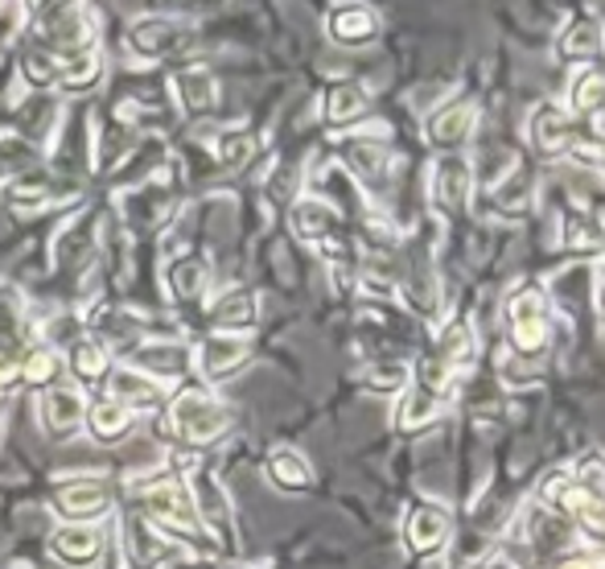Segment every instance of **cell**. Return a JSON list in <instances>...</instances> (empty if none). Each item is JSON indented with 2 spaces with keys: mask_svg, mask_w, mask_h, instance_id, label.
<instances>
[{
  "mask_svg": "<svg viewBox=\"0 0 605 569\" xmlns=\"http://www.w3.org/2000/svg\"><path fill=\"white\" fill-rule=\"evenodd\" d=\"M0 430H4V409H0Z\"/></svg>",
  "mask_w": 605,
  "mask_h": 569,
  "instance_id": "48",
  "label": "cell"
},
{
  "mask_svg": "<svg viewBox=\"0 0 605 569\" xmlns=\"http://www.w3.org/2000/svg\"><path fill=\"white\" fill-rule=\"evenodd\" d=\"M252 351L255 346L248 334H206L194 346V372L206 384H222V379H231L252 363Z\"/></svg>",
  "mask_w": 605,
  "mask_h": 569,
  "instance_id": "13",
  "label": "cell"
},
{
  "mask_svg": "<svg viewBox=\"0 0 605 569\" xmlns=\"http://www.w3.org/2000/svg\"><path fill=\"white\" fill-rule=\"evenodd\" d=\"M363 388L375 397H400L412 388V363L408 360H375L363 372Z\"/></svg>",
  "mask_w": 605,
  "mask_h": 569,
  "instance_id": "37",
  "label": "cell"
},
{
  "mask_svg": "<svg viewBox=\"0 0 605 569\" xmlns=\"http://www.w3.org/2000/svg\"><path fill=\"white\" fill-rule=\"evenodd\" d=\"M107 397L124 405L128 413H161L169 405V388H161L157 379H149L145 372H136L133 363H116L112 372H107Z\"/></svg>",
  "mask_w": 605,
  "mask_h": 569,
  "instance_id": "17",
  "label": "cell"
},
{
  "mask_svg": "<svg viewBox=\"0 0 605 569\" xmlns=\"http://www.w3.org/2000/svg\"><path fill=\"white\" fill-rule=\"evenodd\" d=\"M67 376V360H62V351L54 343H30L21 351V384H30L37 392H46L54 384H62Z\"/></svg>",
  "mask_w": 605,
  "mask_h": 569,
  "instance_id": "31",
  "label": "cell"
},
{
  "mask_svg": "<svg viewBox=\"0 0 605 569\" xmlns=\"http://www.w3.org/2000/svg\"><path fill=\"white\" fill-rule=\"evenodd\" d=\"M62 360H67V376L79 384V388H100L107 384V372L116 367L112 363V351L100 343V339H91V334H79V339H70L67 351H62Z\"/></svg>",
  "mask_w": 605,
  "mask_h": 569,
  "instance_id": "24",
  "label": "cell"
},
{
  "mask_svg": "<svg viewBox=\"0 0 605 569\" xmlns=\"http://www.w3.org/2000/svg\"><path fill=\"white\" fill-rule=\"evenodd\" d=\"M128 363H133L136 372H145L149 379H157L161 388L173 392L194 372V346H185L182 339H145L128 355Z\"/></svg>",
  "mask_w": 605,
  "mask_h": 569,
  "instance_id": "8",
  "label": "cell"
},
{
  "mask_svg": "<svg viewBox=\"0 0 605 569\" xmlns=\"http://www.w3.org/2000/svg\"><path fill=\"white\" fill-rule=\"evenodd\" d=\"M338 224H342V210L321 198V194H297L288 203V231L301 243H326L330 236H338Z\"/></svg>",
  "mask_w": 605,
  "mask_h": 569,
  "instance_id": "19",
  "label": "cell"
},
{
  "mask_svg": "<svg viewBox=\"0 0 605 569\" xmlns=\"http://www.w3.org/2000/svg\"><path fill=\"white\" fill-rule=\"evenodd\" d=\"M597 170H602V173H605V145H602V166H597Z\"/></svg>",
  "mask_w": 605,
  "mask_h": 569,
  "instance_id": "47",
  "label": "cell"
},
{
  "mask_svg": "<svg viewBox=\"0 0 605 569\" xmlns=\"http://www.w3.org/2000/svg\"><path fill=\"white\" fill-rule=\"evenodd\" d=\"M128 50L140 54L145 62H161V58H178V54L190 50V42H194V30H190V21L182 18H140L128 25Z\"/></svg>",
  "mask_w": 605,
  "mask_h": 569,
  "instance_id": "6",
  "label": "cell"
},
{
  "mask_svg": "<svg viewBox=\"0 0 605 569\" xmlns=\"http://www.w3.org/2000/svg\"><path fill=\"white\" fill-rule=\"evenodd\" d=\"M473 194V166L466 153H445L429 178V207L437 215H461Z\"/></svg>",
  "mask_w": 605,
  "mask_h": 569,
  "instance_id": "14",
  "label": "cell"
},
{
  "mask_svg": "<svg viewBox=\"0 0 605 569\" xmlns=\"http://www.w3.org/2000/svg\"><path fill=\"white\" fill-rule=\"evenodd\" d=\"M264 475H269V483L276 491H285V496H305L309 487H313V466L305 458L301 449L293 446H276L264 458Z\"/></svg>",
  "mask_w": 605,
  "mask_h": 569,
  "instance_id": "29",
  "label": "cell"
},
{
  "mask_svg": "<svg viewBox=\"0 0 605 569\" xmlns=\"http://www.w3.org/2000/svg\"><path fill=\"white\" fill-rule=\"evenodd\" d=\"M136 421H140V417L128 413L124 405H116L112 397H100V400H91L83 430L91 433L95 446H124V442L136 433Z\"/></svg>",
  "mask_w": 605,
  "mask_h": 569,
  "instance_id": "26",
  "label": "cell"
},
{
  "mask_svg": "<svg viewBox=\"0 0 605 569\" xmlns=\"http://www.w3.org/2000/svg\"><path fill=\"white\" fill-rule=\"evenodd\" d=\"M116 549L128 569H165L173 561V553H178L145 516H124Z\"/></svg>",
  "mask_w": 605,
  "mask_h": 569,
  "instance_id": "16",
  "label": "cell"
},
{
  "mask_svg": "<svg viewBox=\"0 0 605 569\" xmlns=\"http://www.w3.org/2000/svg\"><path fill=\"white\" fill-rule=\"evenodd\" d=\"M0 569H25V566H13V561H4V566H0Z\"/></svg>",
  "mask_w": 605,
  "mask_h": 569,
  "instance_id": "46",
  "label": "cell"
},
{
  "mask_svg": "<svg viewBox=\"0 0 605 569\" xmlns=\"http://www.w3.org/2000/svg\"><path fill=\"white\" fill-rule=\"evenodd\" d=\"M37 409H42V430L50 433L54 442H67V437H79L83 433L91 400H87V392L79 384L62 379V384H54V388L42 392Z\"/></svg>",
  "mask_w": 605,
  "mask_h": 569,
  "instance_id": "9",
  "label": "cell"
},
{
  "mask_svg": "<svg viewBox=\"0 0 605 569\" xmlns=\"http://www.w3.org/2000/svg\"><path fill=\"white\" fill-rule=\"evenodd\" d=\"M544 569H589V561L581 557V553L572 549V553H564V557H556V561H548Z\"/></svg>",
  "mask_w": 605,
  "mask_h": 569,
  "instance_id": "43",
  "label": "cell"
},
{
  "mask_svg": "<svg viewBox=\"0 0 605 569\" xmlns=\"http://www.w3.org/2000/svg\"><path fill=\"white\" fill-rule=\"evenodd\" d=\"M30 30H34V42L54 50L58 58H67L75 50H87L95 46V21H91V9L83 4H37L30 9Z\"/></svg>",
  "mask_w": 605,
  "mask_h": 569,
  "instance_id": "4",
  "label": "cell"
},
{
  "mask_svg": "<svg viewBox=\"0 0 605 569\" xmlns=\"http://www.w3.org/2000/svg\"><path fill=\"white\" fill-rule=\"evenodd\" d=\"M490 190H494V203L503 210H523L532 203V194H536V186H532V178H527V170H523L520 161H515Z\"/></svg>",
  "mask_w": 605,
  "mask_h": 569,
  "instance_id": "40",
  "label": "cell"
},
{
  "mask_svg": "<svg viewBox=\"0 0 605 569\" xmlns=\"http://www.w3.org/2000/svg\"><path fill=\"white\" fill-rule=\"evenodd\" d=\"M441 417H445V405H441L433 392H424L421 384H412L408 392H400V405H396L391 425H396V433H403V437H416V433L433 430Z\"/></svg>",
  "mask_w": 605,
  "mask_h": 569,
  "instance_id": "28",
  "label": "cell"
},
{
  "mask_svg": "<svg viewBox=\"0 0 605 569\" xmlns=\"http://www.w3.org/2000/svg\"><path fill=\"white\" fill-rule=\"evenodd\" d=\"M560 248L572 252V257H585V260L605 257V236L597 231V224L589 219L585 207L564 210V219H560Z\"/></svg>",
  "mask_w": 605,
  "mask_h": 569,
  "instance_id": "32",
  "label": "cell"
},
{
  "mask_svg": "<svg viewBox=\"0 0 605 569\" xmlns=\"http://www.w3.org/2000/svg\"><path fill=\"white\" fill-rule=\"evenodd\" d=\"M396 166V157L384 149V140L370 137V133H354L342 145V170L351 173L354 182H363L367 190H379L387 182V173Z\"/></svg>",
  "mask_w": 605,
  "mask_h": 569,
  "instance_id": "20",
  "label": "cell"
},
{
  "mask_svg": "<svg viewBox=\"0 0 605 569\" xmlns=\"http://www.w3.org/2000/svg\"><path fill=\"white\" fill-rule=\"evenodd\" d=\"M564 470H569V479L581 487L593 503L605 500V449H597V446L581 449V458L572 466H564Z\"/></svg>",
  "mask_w": 605,
  "mask_h": 569,
  "instance_id": "38",
  "label": "cell"
},
{
  "mask_svg": "<svg viewBox=\"0 0 605 569\" xmlns=\"http://www.w3.org/2000/svg\"><path fill=\"white\" fill-rule=\"evenodd\" d=\"M18 379H21V351L9 343H0V392L13 388Z\"/></svg>",
  "mask_w": 605,
  "mask_h": 569,
  "instance_id": "42",
  "label": "cell"
},
{
  "mask_svg": "<svg viewBox=\"0 0 605 569\" xmlns=\"http://www.w3.org/2000/svg\"><path fill=\"white\" fill-rule=\"evenodd\" d=\"M473 128H478V104L470 95H454V100H445L424 116V140L433 149H441V157L457 153L473 137Z\"/></svg>",
  "mask_w": 605,
  "mask_h": 569,
  "instance_id": "10",
  "label": "cell"
},
{
  "mask_svg": "<svg viewBox=\"0 0 605 569\" xmlns=\"http://www.w3.org/2000/svg\"><path fill=\"white\" fill-rule=\"evenodd\" d=\"M602 42H605V30L597 18H572L560 37H556V58L560 62H569L572 70H585V67H597V58H602Z\"/></svg>",
  "mask_w": 605,
  "mask_h": 569,
  "instance_id": "22",
  "label": "cell"
},
{
  "mask_svg": "<svg viewBox=\"0 0 605 569\" xmlns=\"http://www.w3.org/2000/svg\"><path fill=\"white\" fill-rule=\"evenodd\" d=\"M50 207H54V190L46 178L18 173V178L9 182V210H13L18 219H37V215H46Z\"/></svg>",
  "mask_w": 605,
  "mask_h": 569,
  "instance_id": "36",
  "label": "cell"
},
{
  "mask_svg": "<svg viewBox=\"0 0 605 569\" xmlns=\"http://www.w3.org/2000/svg\"><path fill=\"white\" fill-rule=\"evenodd\" d=\"M173 100L182 107V116L202 121L219 107V79L206 67H182L173 75Z\"/></svg>",
  "mask_w": 605,
  "mask_h": 569,
  "instance_id": "25",
  "label": "cell"
},
{
  "mask_svg": "<svg viewBox=\"0 0 605 569\" xmlns=\"http://www.w3.org/2000/svg\"><path fill=\"white\" fill-rule=\"evenodd\" d=\"M581 528H605V500L597 503L593 512H589V520H585V524H581Z\"/></svg>",
  "mask_w": 605,
  "mask_h": 569,
  "instance_id": "44",
  "label": "cell"
},
{
  "mask_svg": "<svg viewBox=\"0 0 605 569\" xmlns=\"http://www.w3.org/2000/svg\"><path fill=\"white\" fill-rule=\"evenodd\" d=\"M403 545L416 553V557H424V553H437L445 540H449V533H454V516H449V508L441 500H429V496H421V500H412L408 508H403Z\"/></svg>",
  "mask_w": 605,
  "mask_h": 569,
  "instance_id": "11",
  "label": "cell"
},
{
  "mask_svg": "<svg viewBox=\"0 0 605 569\" xmlns=\"http://www.w3.org/2000/svg\"><path fill=\"white\" fill-rule=\"evenodd\" d=\"M116 503V491L100 470H75L58 479V491L50 496V512L58 524H100Z\"/></svg>",
  "mask_w": 605,
  "mask_h": 569,
  "instance_id": "3",
  "label": "cell"
},
{
  "mask_svg": "<svg viewBox=\"0 0 605 569\" xmlns=\"http://www.w3.org/2000/svg\"><path fill=\"white\" fill-rule=\"evenodd\" d=\"M18 75H21V87H34V91H50L58 87V75H62V58L37 42H25L21 46V58H18Z\"/></svg>",
  "mask_w": 605,
  "mask_h": 569,
  "instance_id": "34",
  "label": "cell"
},
{
  "mask_svg": "<svg viewBox=\"0 0 605 569\" xmlns=\"http://www.w3.org/2000/svg\"><path fill=\"white\" fill-rule=\"evenodd\" d=\"M157 417H161L157 421V437L161 442H178L190 454L222 442L231 433V425H236V413L227 405H219L210 392H202V388H178Z\"/></svg>",
  "mask_w": 605,
  "mask_h": 569,
  "instance_id": "1",
  "label": "cell"
},
{
  "mask_svg": "<svg viewBox=\"0 0 605 569\" xmlns=\"http://www.w3.org/2000/svg\"><path fill=\"white\" fill-rule=\"evenodd\" d=\"M255 153V137L248 128H222L215 137V161L222 170H243Z\"/></svg>",
  "mask_w": 605,
  "mask_h": 569,
  "instance_id": "39",
  "label": "cell"
},
{
  "mask_svg": "<svg viewBox=\"0 0 605 569\" xmlns=\"http://www.w3.org/2000/svg\"><path fill=\"white\" fill-rule=\"evenodd\" d=\"M260 322V297L248 285H227L210 301V327L215 334H248Z\"/></svg>",
  "mask_w": 605,
  "mask_h": 569,
  "instance_id": "23",
  "label": "cell"
},
{
  "mask_svg": "<svg viewBox=\"0 0 605 569\" xmlns=\"http://www.w3.org/2000/svg\"><path fill=\"white\" fill-rule=\"evenodd\" d=\"M577 553L589 569H605V528H577Z\"/></svg>",
  "mask_w": 605,
  "mask_h": 569,
  "instance_id": "41",
  "label": "cell"
},
{
  "mask_svg": "<svg viewBox=\"0 0 605 569\" xmlns=\"http://www.w3.org/2000/svg\"><path fill=\"white\" fill-rule=\"evenodd\" d=\"M103 79V50L100 46H87L62 58V75H58V91L67 95H83Z\"/></svg>",
  "mask_w": 605,
  "mask_h": 569,
  "instance_id": "35",
  "label": "cell"
},
{
  "mask_svg": "<svg viewBox=\"0 0 605 569\" xmlns=\"http://www.w3.org/2000/svg\"><path fill=\"white\" fill-rule=\"evenodd\" d=\"M503 334L515 360H536L552 343V297L536 281L515 285L503 301Z\"/></svg>",
  "mask_w": 605,
  "mask_h": 569,
  "instance_id": "2",
  "label": "cell"
},
{
  "mask_svg": "<svg viewBox=\"0 0 605 569\" xmlns=\"http://www.w3.org/2000/svg\"><path fill=\"white\" fill-rule=\"evenodd\" d=\"M46 545L58 566L91 569L107 549V533H103V524H58Z\"/></svg>",
  "mask_w": 605,
  "mask_h": 569,
  "instance_id": "18",
  "label": "cell"
},
{
  "mask_svg": "<svg viewBox=\"0 0 605 569\" xmlns=\"http://www.w3.org/2000/svg\"><path fill=\"white\" fill-rule=\"evenodd\" d=\"M384 34V21L370 4H334L326 13V37L342 46V50H358V46H370L375 37Z\"/></svg>",
  "mask_w": 605,
  "mask_h": 569,
  "instance_id": "21",
  "label": "cell"
},
{
  "mask_svg": "<svg viewBox=\"0 0 605 569\" xmlns=\"http://www.w3.org/2000/svg\"><path fill=\"white\" fill-rule=\"evenodd\" d=\"M429 355H437L449 372L466 376V372L473 367V360H478V334H473V322H466V318H445L437 330V346H433Z\"/></svg>",
  "mask_w": 605,
  "mask_h": 569,
  "instance_id": "27",
  "label": "cell"
},
{
  "mask_svg": "<svg viewBox=\"0 0 605 569\" xmlns=\"http://www.w3.org/2000/svg\"><path fill=\"white\" fill-rule=\"evenodd\" d=\"M185 487H190L194 516H198L206 540L215 545V553L231 549V545H236V503H231V491L219 483V475L198 466V470L185 479Z\"/></svg>",
  "mask_w": 605,
  "mask_h": 569,
  "instance_id": "5",
  "label": "cell"
},
{
  "mask_svg": "<svg viewBox=\"0 0 605 569\" xmlns=\"http://www.w3.org/2000/svg\"><path fill=\"white\" fill-rule=\"evenodd\" d=\"M605 100V70L602 67H585V70H572L569 79V91H564V112H569L572 121H593V112L602 107Z\"/></svg>",
  "mask_w": 605,
  "mask_h": 569,
  "instance_id": "33",
  "label": "cell"
},
{
  "mask_svg": "<svg viewBox=\"0 0 605 569\" xmlns=\"http://www.w3.org/2000/svg\"><path fill=\"white\" fill-rule=\"evenodd\" d=\"M577 137H581V124L564 112L560 100H548V104H539L536 112L527 116V145H532L544 161H560V157H569L572 140Z\"/></svg>",
  "mask_w": 605,
  "mask_h": 569,
  "instance_id": "12",
  "label": "cell"
},
{
  "mask_svg": "<svg viewBox=\"0 0 605 569\" xmlns=\"http://www.w3.org/2000/svg\"><path fill=\"white\" fill-rule=\"evenodd\" d=\"M116 207H119V219H124V231H128V236H149L157 227L173 224V219H169V215H173V186H161V182L145 178L140 186L119 194Z\"/></svg>",
  "mask_w": 605,
  "mask_h": 569,
  "instance_id": "7",
  "label": "cell"
},
{
  "mask_svg": "<svg viewBox=\"0 0 605 569\" xmlns=\"http://www.w3.org/2000/svg\"><path fill=\"white\" fill-rule=\"evenodd\" d=\"M210 285H215V269L202 252H182L161 264V289L173 306H194L210 294Z\"/></svg>",
  "mask_w": 605,
  "mask_h": 569,
  "instance_id": "15",
  "label": "cell"
},
{
  "mask_svg": "<svg viewBox=\"0 0 605 569\" xmlns=\"http://www.w3.org/2000/svg\"><path fill=\"white\" fill-rule=\"evenodd\" d=\"M589 124H593V137L605 140V100H602V107L593 112V121H589Z\"/></svg>",
  "mask_w": 605,
  "mask_h": 569,
  "instance_id": "45",
  "label": "cell"
},
{
  "mask_svg": "<svg viewBox=\"0 0 605 569\" xmlns=\"http://www.w3.org/2000/svg\"><path fill=\"white\" fill-rule=\"evenodd\" d=\"M367 107H370L367 87L354 83V79L330 83L326 87V100H321V112H326V121L334 124V128H354V124L367 116Z\"/></svg>",
  "mask_w": 605,
  "mask_h": 569,
  "instance_id": "30",
  "label": "cell"
}]
</instances>
